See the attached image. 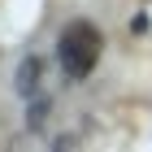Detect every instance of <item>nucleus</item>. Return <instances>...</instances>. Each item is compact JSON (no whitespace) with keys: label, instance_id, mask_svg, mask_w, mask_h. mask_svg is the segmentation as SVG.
Masks as SVG:
<instances>
[{"label":"nucleus","instance_id":"1","mask_svg":"<svg viewBox=\"0 0 152 152\" xmlns=\"http://www.w3.org/2000/svg\"><path fill=\"white\" fill-rule=\"evenodd\" d=\"M100 31H96L91 22H70L65 31H61V65H65V74L70 78H87L91 74V65L100 61Z\"/></svg>","mask_w":152,"mask_h":152},{"label":"nucleus","instance_id":"3","mask_svg":"<svg viewBox=\"0 0 152 152\" xmlns=\"http://www.w3.org/2000/svg\"><path fill=\"white\" fill-rule=\"evenodd\" d=\"M44 113H48V104H35V109H31V126H35V130L44 126Z\"/></svg>","mask_w":152,"mask_h":152},{"label":"nucleus","instance_id":"2","mask_svg":"<svg viewBox=\"0 0 152 152\" xmlns=\"http://www.w3.org/2000/svg\"><path fill=\"white\" fill-rule=\"evenodd\" d=\"M39 83H44V61H39V57H26L22 65H18V74H13V91H18V96H35Z\"/></svg>","mask_w":152,"mask_h":152}]
</instances>
